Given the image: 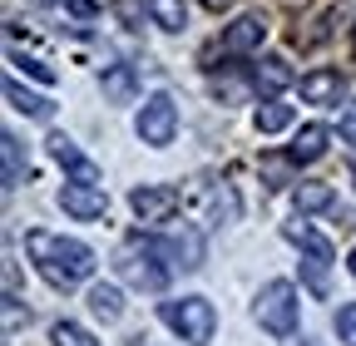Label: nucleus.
<instances>
[{"instance_id": "obj_1", "label": "nucleus", "mask_w": 356, "mask_h": 346, "mask_svg": "<svg viewBox=\"0 0 356 346\" xmlns=\"http://www.w3.org/2000/svg\"><path fill=\"white\" fill-rule=\"evenodd\" d=\"M25 252H30V263L40 267V277L50 282V287H60V292H70V287H79V282H89L95 277V252H89L79 238H55V233H25Z\"/></svg>"}, {"instance_id": "obj_2", "label": "nucleus", "mask_w": 356, "mask_h": 346, "mask_svg": "<svg viewBox=\"0 0 356 346\" xmlns=\"http://www.w3.org/2000/svg\"><path fill=\"white\" fill-rule=\"evenodd\" d=\"M114 272H119L129 287H139V292H163L168 277H173V263H168V252H163L159 238L134 233V238L114 252Z\"/></svg>"}, {"instance_id": "obj_3", "label": "nucleus", "mask_w": 356, "mask_h": 346, "mask_svg": "<svg viewBox=\"0 0 356 346\" xmlns=\"http://www.w3.org/2000/svg\"><path fill=\"white\" fill-rule=\"evenodd\" d=\"M159 317L168 331H178L188 346H208L213 331H218V312L208 297H173V302H159Z\"/></svg>"}, {"instance_id": "obj_4", "label": "nucleus", "mask_w": 356, "mask_h": 346, "mask_svg": "<svg viewBox=\"0 0 356 346\" xmlns=\"http://www.w3.org/2000/svg\"><path fill=\"white\" fill-rule=\"evenodd\" d=\"M282 233H287V242L302 247V282L317 297H327L332 292V242L317 228H307V223H287Z\"/></svg>"}, {"instance_id": "obj_5", "label": "nucleus", "mask_w": 356, "mask_h": 346, "mask_svg": "<svg viewBox=\"0 0 356 346\" xmlns=\"http://www.w3.org/2000/svg\"><path fill=\"white\" fill-rule=\"evenodd\" d=\"M252 317H257V327H262V331H273V336H292V331H297V287H292L287 277H273V282L257 292Z\"/></svg>"}, {"instance_id": "obj_6", "label": "nucleus", "mask_w": 356, "mask_h": 346, "mask_svg": "<svg viewBox=\"0 0 356 346\" xmlns=\"http://www.w3.org/2000/svg\"><path fill=\"white\" fill-rule=\"evenodd\" d=\"M134 129H139V139H144L149 149H168L173 134H178V104H173V94H149V99L139 104Z\"/></svg>"}, {"instance_id": "obj_7", "label": "nucleus", "mask_w": 356, "mask_h": 346, "mask_svg": "<svg viewBox=\"0 0 356 346\" xmlns=\"http://www.w3.org/2000/svg\"><path fill=\"white\" fill-rule=\"evenodd\" d=\"M129 208H134V218H139V223H168L178 213V188H168V183H139L129 193Z\"/></svg>"}, {"instance_id": "obj_8", "label": "nucleus", "mask_w": 356, "mask_h": 346, "mask_svg": "<svg viewBox=\"0 0 356 346\" xmlns=\"http://www.w3.org/2000/svg\"><path fill=\"white\" fill-rule=\"evenodd\" d=\"M60 208L70 213V218H79V223H95V218L109 213V193H104V183H65L60 188Z\"/></svg>"}, {"instance_id": "obj_9", "label": "nucleus", "mask_w": 356, "mask_h": 346, "mask_svg": "<svg viewBox=\"0 0 356 346\" xmlns=\"http://www.w3.org/2000/svg\"><path fill=\"white\" fill-rule=\"evenodd\" d=\"M267 40V20L257 15V10H248V15H238L228 30H222V55H248V50H257Z\"/></svg>"}, {"instance_id": "obj_10", "label": "nucleus", "mask_w": 356, "mask_h": 346, "mask_svg": "<svg viewBox=\"0 0 356 346\" xmlns=\"http://www.w3.org/2000/svg\"><path fill=\"white\" fill-rule=\"evenodd\" d=\"M50 158L70 173L74 183H99V163H89L79 149H74V139H65V134H50Z\"/></svg>"}, {"instance_id": "obj_11", "label": "nucleus", "mask_w": 356, "mask_h": 346, "mask_svg": "<svg viewBox=\"0 0 356 346\" xmlns=\"http://www.w3.org/2000/svg\"><path fill=\"white\" fill-rule=\"evenodd\" d=\"M302 99L307 104H346V79L337 69H312V74H302Z\"/></svg>"}, {"instance_id": "obj_12", "label": "nucleus", "mask_w": 356, "mask_h": 346, "mask_svg": "<svg viewBox=\"0 0 356 346\" xmlns=\"http://www.w3.org/2000/svg\"><path fill=\"white\" fill-rule=\"evenodd\" d=\"M159 242H163V252H168L173 267H184V272H198V267H203V238H198L193 228H178V233H168V238H159Z\"/></svg>"}, {"instance_id": "obj_13", "label": "nucleus", "mask_w": 356, "mask_h": 346, "mask_svg": "<svg viewBox=\"0 0 356 346\" xmlns=\"http://www.w3.org/2000/svg\"><path fill=\"white\" fill-rule=\"evenodd\" d=\"M327 144H332V129H327V124H302L297 134H292V144H287V154H292L297 163H317V158L327 154Z\"/></svg>"}, {"instance_id": "obj_14", "label": "nucleus", "mask_w": 356, "mask_h": 346, "mask_svg": "<svg viewBox=\"0 0 356 346\" xmlns=\"http://www.w3.org/2000/svg\"><path fill=\"white\" fill-rule=\"evenodd\" d=\"M99 90L109 104H134V94H139V69L134 65H109L99 74Z\"/></svg>"}, {"instance_id": "obj_15", "label": "nucleus", "mask_w": 356, "mask_h": 346, "mask_svg": "<svg viewBox=\"0 0 356 346\" xmlns=\"http://www.w3.org/2000/svg\"><path fill=\"white\" fill-rule=\"evenodd\" d=\"M252 84H257L267 99H277V90H287V84H292V65H287L282 55H262V60L252 65Z\"/></svg>"}, {"instance_id": "obj_16", "label": "nucleus", "mask_w": 356, "mask_h": 346, "mask_svg": "<svg viewBox=\"0 0 356 346\" xmlns=\"http://www.w3.org/2000/svg\"><path fill=\"white\" fill-rule=\"evenodd\" d=\"M6 99H10V109H20V114H30V119H40V124L55 119V104L44 99V94H30L20 79H6Z\"/></svg>"}, {"instance_id": "obj_17", "label": "nucleus", "mask_w": 356, "mask_h": 346, "mask_svg": "<svg viewBox=\"0 0 356 346\" xmlns=\"http://www.w3.org/2000/svg\"><path fill=\"white\" fill-rule=\"evenodd\" d=\"M89 312H95L104 327H114V322L124 317V297H119V287H109V282H95V287H89Z\"/></svg>"}, {"instance_id": "obj_18", "label": "nucleus", "mask_w": 356, "mask_h": 346, "mask_svg": "<svg viewBox=\"0 0 356 346\" xmlns=\"http://www.w3.org/2000/svg\"><path fill=\"white\" fill-rule=\"evenodd\" d=\"M0 154H6V188H20L25 173H30V154L15 134H0Z\"/></svg>"}, {"instance_id": "obj_19", "label": "nucleus", "mask_w": 356, "mask_h": 346, "mask_svg": "<svg viewBox=\"0 0 356 346\" xmlns=\"http://www.w3.org/2000/svg\"><path fill=\"white\" fill-rule=\"evenodd\" d=\"M287 124H292V104H282V99H262L252 109V129H257V134H282Z\"/></svg>"}, {"instance_id": "obj_20", "label": "nucleus", "mask_w": 356, "mask_h": 346, "mask_svg": "<svg viewBox=\"0 0 356 346\" xmlns=\"http://www.w3.org/2000/svg\"><path fill=\"white\" fill-rule=\"evenodd\" d=\"M144 6H149V20L159 25V30H184L188 25V6H184V0H144Z\"/></svg>"}, {"instance_id": "obj_21", "label": "nucleus", "mask_w": 356, "mask_h": 346, "mask_svg": "<svg viewBox=\"0 0 356 346\" xmlns=\"http://www.w3.org/2000/svg\"><path fill=\"white\" fill-rule=\"evenodd\" d=\"M292 203H297V213H322V208L337 203V193H332V183H297Z\"/></svg>"}, {"instance_id": "obj_22", "label": "nucleus", "mask_w": 356, "mask_h": 346, "mask_svg": "<svg viewBox=\"0 0 356 346\" xmlns=\"http://www.w3.org/2000/svg\"><path fill=\"white\" fill-rule=\"evenodd\" d=\"M292 168H297L292 154H287V158L267 154V158H262V179H267V188H287V183H292Z\"/></svg>"}, {"instance_id": "obj_23", "label": "nucleus", "mask_w": 356, "mask_h": 346, "mask_svg": "<svg viewBox=\"0 0 356 346\" xmlns=\"http://www.w3.org/2000/svg\"><path fill=\"white\" fill-rule=\"evenodd\" d=\"M50 341H55V346H99L79 322H55V327H50Z\"/></svg>"}, {"instance_id": "obj_24", "label": "nucleus", "mask_w": 356, "mask_h": 346, "mask_svg": "<svg viewBox=\"0 0 356 346\" xmlns=\"http://www.w3.org/2000/svg\"><path fill=\"white\" fill-rule=\"evenodd\" d=\"M332 327H337L341 346H356V302H341L337 317H332Z\"/></svg>"}, {"instance_id": "obj_25", "label": "nucleus", "mask_w": 356, "mask_h": 346, "mask_svg": "<svg viewBox=\"0 0 356 346\" xmlns=\"http://www.w3.org/2000/svg\"><path fill=\"white\" fill-rule=\"evenodd\" d=\"M15 65H20V69H25L30 79H40V84H55V79H60V69H55L50 60H35V55L25 60V55H15Z\"/></svg>"}, {"instance_id": "obj_26", "label": "nucleus", "mask_w": 356, "mask_h": 346, "mask_svg": "<svg viewBox=\"0 0 356 346\" xmlns=\"http://www.w3.org/2000/svg\"><path fill=\"white\" fill-rule=\"evenodd\" d=\"M337 134H341V144H351V149H356V99L337 104Z\"/></svg>"}, {"instance_id": "obj_27", "label": "nucleus", "mask_w": 356, "mask_h": 346, "mask_svg": "<svg viewBox=\"0 0 356 346\" xmlns=\"http://www.w3.org/2000/svg\"><path fill=\"white\" fill-rule=\"evenodd\" d=\"M20 322H30V307L20 297H6V331H20Z\"/></svg>"}, {"instance_id": "obj_28", "label": "nucleus", "mask_w": 356, "mask_h": 346, "mask_svg": "<svg viewBox=\"0 0 356 346\" xmlns=\"http://www.w3.org/2000/svg\"><path fill=\"white\" fill-rule=\"evenodd\" d=\"M114 15L129 20V25H139V20L149 15V6H139V0H114Z\"/></svg>"}, {"instance_id": "obj_29", "label": "nucleus", "mask_w": 356, "mask_h": 346, "mask_svg": "<svg viewBox=\"0 0 356 346\" xmlns=\"http://www.w3.org/2000/svg\"><path fill=\"white\" fill-rule=\"evenodd\" d=\"M213 208H218V218H228V223H233V218H238V198H233V193H228V188H222V193H218V198H213Z\"/></svg>"}, {"instance_id": "obj_30", "label": "nucleus", "mask_w": 356, "mask_h": 346, "mask_svg": "<svg viewBox=\"0 0 356 346\" xmlns=\"http://www.w3.org/2000/svg\"><path fill=\"white\" fill-rule=\"evenodd\" d=\"M6 297H20V267L6 257Z\"/></svg>"}, {"instance_id": "obj_31", "label": "nucleus", "mask_w": 356, "mask_h": 346, "mask_svg": "<svg viewBox=\"0 0 356 346\" xmlns=\"http://www.w3.org/2000/svg\"><path fill=\"white\" fill-rule=\"evenodd\" d=\"M203 6H208V10H222V6H233V0H203Z\"/></svg>"}, {"instance_id": "obj_32", "label": "nucleus", "mask_w": 356, "mask_h": 346, "mask_svg": "<svg viewBox=\"0 0 356 346\" xmlns=\"http://www.w3.org/2000/svg\"><path fill=\"white\" fill-rule=\"evenodd\" d=\"M287 346H317V341H307V336H292V341H287Z\"/></svg>"}, {"instance_id": "obj_33", "label": "nucleus", "mask_w": 356, "mask_h": 346, "mask_svg": "<svg viewBox=\"0 0 356 346\" xmlns=\"http://www.w3.org/2000/svg\"><path fill=\"white\" fill-rule=\"evenodd\" d=\"M346 267H351V277H356V247H351V257H346Z\"/></svg>"}, {"instance_id": "obj_34", "label": "nucleus", "mask_w": 356, "mask_h": 346, "mask_svg": "<svg viewBox=\"0 0 356 346\" xmlns=\"http://www.w3.org/2000/svg\"><path fill=\"white\" fill-rule=\"evenodd\" d=\"M351 60H356V30H351Z\"/></svg>"}]
</instances>
